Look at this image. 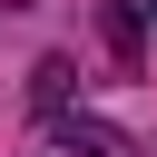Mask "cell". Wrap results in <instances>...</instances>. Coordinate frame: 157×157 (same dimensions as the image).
<instances>
[{"mask_svg":"<svg viewBox=\"0 0 157 157\" xmlns=\"http://www.w3.org/2000/svg\"><path fill=\"white\" fill-rule=\"evenodd\" d=\"M147 29H157V0H147Z\"/></svg>","mask_w":157,"mask_h":157,"instance_id":"2","label":"cell"},{"mask_svg":"<svg viewBox=\"0 0 157 157\" xmlns=\"http://www.w3.org/2000/svg\"><path fill=\"white\" fill-rule=\"evenodd\" d=\"M29 98H39V108H59V98H69V59H39V88H29Z\"/></svg>","mask_w":157,"mask_h":157,"instance_id":"1","label":"cell"}]
</instances>
